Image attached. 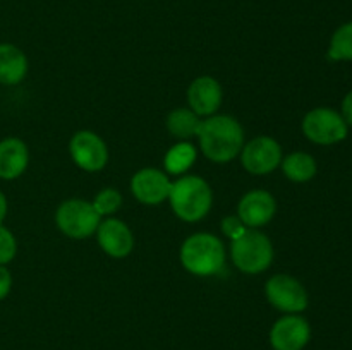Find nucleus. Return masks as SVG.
<instances>
[{"instance_id": "f257e3e1", "label": "nucleus", "mask_w": 352, "mask_h": 350, "mask_svg": "<svg viewBox=\"0 0 352 350\" xmlns=\"http://www.w3.org/2000/svg\"><path fill=\"white\" fill-rule=\"evenodd\" d=\"M198 136L203 154L215 163L234 160L244 146L243 127L229 115H215L201 120Z\"/></svg>"}, {"instance_id": "f03ea898", "label": "nucleus", "mask_w": 352, "mask_h": 350, "mask_svg": "<svg viewBox=\"0 0 352 350\" xmlns=\"http://www.w3.org/2000/svg\"><path fill=\"white\" fill-rule=\"evenodd\" d=\"M170 206L175 215L184 222H199L212 208L213 194L210 185L196 175H186L172 184Z\"/></svg>"}, {"instance_id": "7ed1b4c3", "label": "nucleus", "mask_w": 352, "mask_h": 350, "mask_svg": "<svg viewBox=\"0 0 352 350\" xmlns=\"http://www.w3.org/2000/svg\"><path fill=\"white\" fill-rule=\"evenodd\" d=\"M181 261L189 273L210 277L219 273L226 264V247L212 233H195L182 244Z\"/></svg>"}, {"instance_id": "20e7f679", "label": "nucleus", "mask_w": 352, "mask_h": 350, "mask_svg": "<svg viewBox=\"0 0 352 350\" xmlns=\"http://www.w3.org/2000/svg\"><path fill=\"white\" fill-rule=\"evenodd\" d=\"M230 256L241 271L248 275H256L272 264L274 247L265 233L258 230H246L239 239L232 240Z\"/></svg>"}, {"instance_id": "39448f33", "label": "nucleus", "mask_w": 352, "mask_h": 350, "mask_svg": "<svg viewBox=\"0 0 352 350\" xmlns=\"http://www.w3.org/2000/svg\"><path fill=\"white\" fill-rule=\"evenodd\" d=\"M102 216L96 213L91 202L85 199H69L58 206L55 213L57 226L72 239H86L93 235L100 225Z\"/></svg>"}, {"instance_id": "423d86ee", "label": "nucleus", "mask_w": 352, "mask_h": 350, "mask_svg": "<svg viewBox=\"0 0 352 350\" xmlns=\"http://www.w3.org/2000/svg\"><path fill=\"white\" fill-rule=\"evenodd\" d=\"M349 126L339 112L327 106L311 110L302 120V132L316 144H336L347 137Z\"/></svg>"}, {"instance_id": "0eeeda50", "label": "nucleus", "mask_w": 352, "mask_h": 350, "mask_svg": "<svg viewBox=\"0 0 352 350\" xmlns=\"http://www.w3.org/2000/svg\"><path fill=\"white\" fill-rule=\"evenodd\" d=\"M267 299L274 307L284 312H302L308 307V292L289 275H275L267 281Z\"/></svg>"}, {"instance_id": "6e6552de", "label": "nucleus", "mask_w": 352, "mask_h": 350, "mask_svg": "<svg viewBox=\"0 0 352 350\" xmlns=\"http://www.w3.org/2000/svg\"><path fill=\"white\" fill-rule=\"evenodd\" d=\"M241 161L243 167L253 175L270 174L282 163V148L275 139L268 136L256 137L243 146Z\"/></svg>"}, {"instance_id": "1a4fd4ad", "label": "nucleus", "mask_w": 352, "mask_h": 350, "mask_svg": "<svg viewBox=\"0 0 352 350\" xmlns=\"http://www.w3.org/2000/svg\"><path fill=\"white\" fill-rule=\"evenodd\" d=\"M71 156L78 167L86 172H98L109 161V150L100 136L91 130H79L69 143Z\"/></svg>"}, {"instance_id": "9d476101", "label": "nucleus", "mask_w": 352, "mask_h": 350, "mask_svg": "<svg viewBox=\"0 0 352 350\" xmlns=\"http://www.w3.org/2000/svg\"><path fill=\"white\" fill-rule=\"evenodd\" d=\"M309 340L311 326L299 314L284 316L270 329V343L274 350H302Z\"/></svg>"}, {"instance_id": "9b49d317", "label": "nucleus", "mask_w": 352, "mask_h": 350, "mask_svg": "<svg viewBox=\"0 0 352 350\" xmlns=\"http://www.w3.org/2000/svg\"><path fill=\"white\" fill-rule=\"evenodd\" d=\"M172 182L158 168H143L131 180V191L143 205H160L170 194Z\"/></svg>"}, {"instance_id": "f8f14e48", "label": "nucleus", "mask_w": 352, "mask_h": 350, "mask_svg": "<svg viewBox=\"0 0 352 350\" xmlns=\"http://www.w3.org/2000/svg\"><path fill=\"white\" fill-rule=\"evenodd\" d=\"M275 209H277V202L274 196L270 192L256 189L244 194L237 208V215L246 226H263L274 218Z\"/></svg>"}, {"instance_id": "ddd939ff", "label": "nucleus", "mask_w": 352, "mask_h": 350, "mask_svg": "<svg viewBox=\"0 0 352 350\" xmlns=\"http://www.w3.org/2000/svg\"><path fill=\"white\" fill-rule=\"evenodd\" d=\"M96 235H98L100 247L112 257H126L134 247V237L129 226L117 218H107L105 222H100Z\"/></svg>"}, {"instance_id": "4468645a", "label": "nucleus", "mask_w": 352, "mask_h": 350, "mask_svg": "<svg viewBox=\"0 0 352 350\" xmlns=\"http://www.w3.org/2000/svg\"><path fill=\"white\" fill-rule=\"evenodd\" d=\"M188 102L196 115H213L222 103V88L217 79L201 75L189 86Z\"/></svg>"}, {"instance_id": "2eb2a0df", "label": "nucleus", "mask_w": 352, "mask_h": 350, "mask_svg": "<svg viewBox=\"0 0 352 350\" xmlns=\"http://www.w3.org/2000/svg\"><path fill=\"white\" fill-rule=\"evenodd\" d=\"M30 153L24 141L17 137H6L0 141V178L14 180L26 170Z\"/></svg>"}, {"instance_id": "dca6fc26", "label": "nucleus", "mask_w": 352, "mask_h": 350, "mask_svg": "<svg viewBox=\"0 0 352 350\" xmlns=\"http://www.w3.org/2000/svg\"><path fill=\"white\" fill-rule=\"evenodd\" d=\"M28 72L24 51L10 43H0V84H19Z\"/></svg>"}, {"instance_id": "f3484780", "label": "nucleus", "mask_w": 352, "mask_h": 350, "mask_svg": "<svg viewBox=\"0 0 352 350\" xmlns=\"http://www.w3.org/2000/svg\"><path fill=\"white\" fill-rule=\"evenodd\" d=\"M285 177L294 182H308L316 175V161L308 153H292L282 160Z\"/></svg>"}, {"instance_id": "a211bd4d", "label": "nucleus", "mask_w": 352, "mask_h": 350, "mask_svg": "<svg viewBox=\"0 0 352 350\" xmlns=\"http://www.w3.org/2000/svg\"><path fill=\"white\" fill-rule=\"evenodd\" d=\"M201 126V120L192 110L177 108L168 113L167 117V129L172 136L188 139V137L196 136Z\"/></svg>"}, {"instance_id": "6ab92c4d", "label": "nucleus", "mask_w": 352, "mask_h": 350, "mask_svg": "<svg viewBox=\"0 0 352 350\" xmlns=\"http://www.w3.org/2000/svg\"><path fill=\"white\" fill-rule=\"evenodd\" d=\"M196 160V150L191 143H179L165 154V170L168 174H184Z\"/></svg>"}, {"instance_id": "aec40b11", "label": "nucleus", "mask_w": 352, "mask_h": 350, "mask_svg": "<svg viewBox=\"0 0 352 350\" xmlns=\"http://www.w3.org/2000/svg\"><path fill=\"white\" fill-rule=\"evenodd\" d=\"M329 57L332 60H352V21L337 27L332 34Z\"/></svg>"}, {"instance_id": "412c9836", "label": "nucleus", "mask_w": 352, "mask_h": 350, "mask_svg": "<svg viewBox=\"0 0 352 350\" xmlns=\"http://www.w3.org/2000/svg\"><path fill=\"white\" fill-rule=\"evenodd\" d=\"M91 205L100 216L112 215V213H116L117 209L120 208V205H122V196H120V192L117 191V189H103V191H100L98 194H96L95 201H93Z\"/></svg>"}, {"instance_id": "4be33fe9", "label": "nucleus", "mask_w": 352, "mask_h": 350, "mask_svg": "<svg viewBox=\"0 0 352 350\" xmlns=\"http://www.w3.org/2000/svg\"><path fill=\"white\" fill-rule=\"evenodd\" d=\"M17 253V242L14 233L7 226L0 225V266H6L7 263L14 259Z\"/></svg>"}, {"instance_id": "5701e85b", "label": "nucleus", "mask_w": 352, "mask_h": 350, "mask_svg": "<svg viewBox=\"0 0 352 350\" xmlns=\"http://www.w3.org/2000/svg\"><path fill=\"white\" fill-rule=\"evenodd\" d=\"M222 230L230 240H236L246 232V225L239 220V216H226L222 220Z\"/></svg>"}, {"instance_id": "b1692460", "label": "nucleus", "mask_w": 352, "mask_h": 350, "mask_svg": "<svg viewBox=\"0 0 352 350\" xmlns=\"http://www.w3.org/2000/svg\"><path fill=\"white\" fill-rule=\"evenodd\" d=\"M10 287H12V277H10V271L6 266H0V301L9 295Z\"/></svg>"}, {"instance_id": "393cba45", "label": "nucleus", "mask_w": 352, "mask_h": 350, "mask_svg": "<svg viewBox=\"0 0 352 350\" xmlns=\"http://www.w3.org/2000/svg\"><path fill=\"white\" fill-rule=\"evenodd\" d=\"M342 119L346 120L347 126H352V91L347 93L342 100Z\"/></svg>"}, {"instance_id": "a878e982", "label": "nucleus", "mask_w": 352, "mask_h": 350, "mask_svg": "<svg viewBox=\"0 0 352 350\" xmlns=\"http://www.w3.org/2000/svg\"><path fill=\"white\" fill-rule=\"evenodd\" d=\"M6 215H7V198L6 194L0 191V225H2L3 220H6Z\"/></svg>"}]
</instances>
